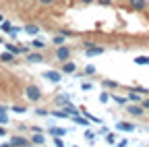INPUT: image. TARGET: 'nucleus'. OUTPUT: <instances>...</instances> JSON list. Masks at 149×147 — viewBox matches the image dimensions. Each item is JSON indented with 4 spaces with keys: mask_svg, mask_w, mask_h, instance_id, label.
<instances>
[{
    "mask_svg": "<svg viewBox=\"0 0 149 147\" xmlns=\"http://www.w3.org/2000/svg\"><path fill=\"white\" fill-rule=\"evenodd\" d=\"M6 50L13 52L15 56H17V54H21V48H19V46H13V44H6Z\"/></svg>",
    "mask_w": 149,
    "mask_h": 147,
    "instance_id": "f3484780",
    "label": "nucleus"
},
{
    "mask_svg": "<svg viewBox=\"0 0 149 147\" xmlns=\"http://www.w3.org/2000/svg\"><path fill=\"white\" fill-rule=\"evenodd\" d=\"M126 98H128V102H135V104H141V100H143V98L139 95V91H133V89H130V93H128Z\"/></svg>",
    "mask_w": 149,
    "mask_h": 147,
    "instance_id": "9d476101",
    "label": "nucleus"
},
{
    "mask_svg": "<svg viewBox=\"0 0 149 147\" xmlns=\"http://www.w3.org/2000/svg\"><path fill=\"white\" fill-rule=\"evenodd\" d=\"M13 58H15V54H13V52H8V50L0 54V60H2V62H10Z\"/></svg>",
    "mask_w": 149,
    "mask_h": 147,
    "instance_id": "4468645a",
    "label": "nucleus"
},
{
    "mask_svg": "<svg viewBox=\"0 0 149 147\" xmlns=\"http://www.w3.org/2000/svg\"><path fill=\"white\" fill-rule=\"evenodd\" d=\"M54 116H56V118H68L70 114L66 112V110H58V112H54Z\"/></svg>",
    "mask_w": 149,
    "mask_h": 147,
    "instance_id": "aec40b11",
    "label": "nucleus"
},
{
    "mask_svg": "<svg viewBox=\"0 0 149 147\" xmlns=\"http://www.w3.org/2000/svg\"><path fill=\"white\" fill-rule=\"evenodd\" d=\"M141 106H143L145 110H149V98H145V100H141Z\"/></svg>",
    "mask_w": 149,
    "mask_h": 147,
    "instance_id": "cd10ccee",
    "label": "nucleus"
},
{
    "mask_svg": "<svg viewBox=\"0 0 149 147\" xmlns=\"http://www.w3.org/2000/svg\"><path fill=\"white\" fill-rule=\"evenodd\" d=\"M91 87H93V85H91V83H83V89H85V91H89V89H91Z\"/></svg>",
    "mask_w": 149,
    "mask_h": 147,
    "instance_id": "c9c22d12",
    "label": "nucleus"
},
{
    "mask_svg": "<svg viewBox=\"0 0 149 147\" xmlns=\"http://www.w3.org/2000/svg\"><path fill=\"white\" fill-rule=\"evenodd\" d=\"M25 95H27L29 102H40L42 100V89L37 85H27L25 87Z\"/></svg>",
    "mask_w": 149,
    "mask_h": 147,
    "instance_id": "f257e3e1",
    "label": "nucleus"
},
{
    "mask_svg": "<svg viewBox=\"0 0 149 147\" xmlns=\"http://www.w3.org/2000/svg\"><path fill=\"white\" fill-rule=\"evenodd\" d=\"M74 70H77V64H74V62H64L62 64V72H66V75H70V72H74Z\"/></svg>",
    "mask_w": 149,
    "mask_h": 147,
    "instance_id": "1a4fd4ad",
    "label": "nucleus"
},
{
    "mask_svg": "<svg viewBox=\"0 0 149 147\" xmlns=\"http://www.w3.org/2000/svg\"><path fill=\"white\" fill-rule=\"evenodd\" d=\"M87 52H85V56H100V54H104V48L102 46H89V48H85Z\"/></svg>",
    "mask_w": 149,
    "mask_h": 147,
    "instance_id": "20e7f679",
    "label": "nucleus"
},
{
    "mask_svg": "<svg viewBox=\"0 0 149 147\" xmlns=\"http://www.w3.org/2000/svg\"><path fill=\"white\" fill-rule=\"evenodd\" d=\"M102 85H104V87H108V89H114V87H118V83H114V81H110V79L102 81Z\"/></svg>",
    "mask_w": 149,
    "mask_h": 147,
    "instance_id": "6ab92c4d",
    "label": "nucleus"
},
{
    "mask_svg": "<svg viewBox=\"0 0 149 147\" xmlns=\"http://www.w3.org/2000/svg\"><path fill=\"white\" fill-rule=\"evenodd\" d=\"M100 4H104V6H108V4H112V0H97Z\"/></svg>",
    "mask_w": 149,
    "mask_h": 147,
    "instance_id": "72a5a7b5",
    "label": "nucleus"
},
{
    "mask_svg": "<svg viewBox=\"0 0 149 147\" xmlns=\"http://www.w3.org/2000/svg\"><path fill=\"white\" fill-rule=\"evenodd\" d=\"M37 114H40V116H46V114H48V110H44V108H40V110H37Z\"/></svg>",
    "mask_w": 149,
    "mask_h": 147,
    "instance_id": "473e14b6",
    "label": "nucleus"
},
{
    "mask_svg": "<svg viewBox=\"0 0 149 147\" xmlns=\"http://www.w3.org/2000/svg\"><path fill=\"white\" fill-rule=\"evenodd\" d=\"M0 112H6V108H4V106H0Z\"/></svg>",
    "mask_w": 149,
    "mask_h": 147,
    "instance_id": "58836bf2",
    "label": "nucleus"
},
{
    "mask_svg": "<svg viewBox=\"0 0 149 147\" xmlns=\"http://www.w3.org/2000/svg\"><path fill=\"white\" fill-rule=\"evenodd\" d=\"M54 145H58V147H62V145H64V141H62V139H58V137H56V139H54Z\"/></svg>",
    "mask_w": 149,
    "mask_h": 147,
    "instance_id": "c756f323",
    "label": "nucleus"
},
{
    "mask_svg": "<svg viewBox=\"0 0 149 147\" xmlns=\"http://www.w3.org/2000/svg\"><path fill=\"white\" fill-rule=\"evenodd\" d=\"M27 60L29 62H42L44 56H42V54H27Z\"/></svg>",
    "mask_w": 149,
    "mask_h": 147,
    "instance_id": "dca6fc26",
    "label": "nucleus"
},
{
    "mask_svg": "<svg viewBox=\"0 0 149 147\" xmlns=\"http://www.w3.org/2000/svg\"><path fill=\"white\" fill-rule=\"evenodd\" d=\"M118 131L130 133V131H135V124H130V122H118Z\"/></svg>",
    "mask_w": 149,
    "mask_h": 147,
    "instance_id": "9b49d317",
    "label": "nucleus"
},
{
    "mask_svg": "<svg viewBox=\"0 0 149 147\" xmlns=\"http://www.w3.org/2000/svg\"><path fill=\"white\" fill-rule=\"evenodd\" d=\"M10 29H13V25H10L8 21H4V23H2V31H8V33H10Z\"/></svg>",
    "mask_w": 149,
    "mask_h": 147,
    "instance_id": "a878e982",
    "label": "nucleus"
},
{
    "mask_svg": "<svg viewBox=\"0 0 149 147\" xmlns=\"http://www.w3.org/2000/svg\"><path fill=\"white\" fill-rule=\"evenodd\" d=\"M108 100H110L108 93H102V95H100V102H108Z\"/></svg>",
    "mask_w": 149,
    "mask_h": 147,
    "instance_id": "7c9ffc66",
    "label": "nucleus"
},
{
    "mask_svg": "<svg viewBox=\"0 0 149 147\" xmlns=\"http://www.w3.org/2000/svg\"><path fill=\"white\" fill-rule=\"evenodd\" d=\"M13 110H15V112H19V114H23V112H25V108H23V106H15Z\"/></svg>",
    "mask_w": 149,
    "mask_h": 147,
    "instance_id": "c85d7f7f",
    "label": "nucleus"
},
{
    "mask_svg": "<svg viewBox=\"0 0 149 147\" xmlns=\"http://www.w3.org/2000/svg\"><path fill=\"white\" fill-rule=\"evenodd\" d=\"M135 64H149V56H139V58H135Z\"/></svg>",
    "mask_w": 149,
    "mask_h": 147,
    "instance_id": "412c9836",
    "label": "nucleus"
},
{
    "mask_svg": "<svg viewBox=\"0 0 149 147\" xmlns=\"http://www.w3.org/2000/svg\"><path fill=\"white\" fill-rule=\"evenodd\" d=\"M72 120L77 122V124H83V126L89 124V120H85V116H79V112H77V114H72Z\"/></svg>",
    "mask_w": 149,
    "mask_h": 147,
    "instance_id": "ddd939ff",
    "label": "nucleus"
},
{
    "mask_svg": "<svg viewBox=\"0 0 149 147\" xmlns=\"http://www.w3.org/2000/svg\"><path fill=\"white\" fill-rule=\"evenodd\" d=\"M85 75H95V66H93V64H89V66H85Z\"/></svg>",
    "mask_w": 149,
    "mask_h": 147,
    "instance_id": "4be33fe9",
    "label": "nucleus"
},
{
    "mask_svg": "<svg viewBox=\"0 0 149 147\" xmlns=\"http://www.w3.org/2000/svg\"><path fill=\"white\" fill-rule=\"evenodd\" d=\"M106 141H108L110 145H114V143H116V135H112V133H110V135L106 137Z\"/></svg>",
    "mask_w": 149,
    "mask_h": 147,
    "instance_id": "393cba45",
    "label": "nucleus"
},
{
    "mask_svg": "<svg viewBox=\"0 0 149 147\" xmlns=\"http://www.w3.org/2000/svg\"><path fill=\"white\" fill-rule=\"evenodd\" d=\"M112 100H114V102H116V104H120V106H122V104H126V102H128V98H118V95H112Z\"/></svg>",
    "mask_w": 149,
    "mask_h": 147,
    "instance_id": "5701e85b",
    "label": "nucleus"
},
{
    "mask_svg": "<svg viewBox=\"0 0 149 147\" xmlns=\"http://www.w3.org/2000/svg\"><path fill=\"white\" fill-rule=\"evenodd\" d=\"M56 58H58L60 62H66L68 58H70V48L68 46H58V50H56Z\"/></svg>",
    "mask_w": 149,
    "mask_h": 147,
    "instance_id": "f03ea898",
    "label": "nucleus"
},
{
    "mask_svg": "<svg viewBox=\"0 0 149 147\" xmlns=\"http://www.w3.org/2000/svg\"><path fill=\"white\" fill-rule=\"evenodd\" d=\"M0 44H2V38H0Z\"/></svg>",
    "mask_w": 149,
    "mask_h": 147,
    "instance_id": "ea45409f",
    "label": "nucleus"
},
{
    "mask_svg": "<svg viewBox=\"0 0 149 147\" xmlns=\"http://www.w3.org/2000/svg\"><path fill=\"white\" fill-rule=\"evenodd\" d=\"M0 124H8V116H6V112H0Z\"/></svg>",
    "mask_w": 149,
    "mask_h": 147,
    "instance_id": "b1692460",
    "label": "nucleus"
},
{
    "mask_svg": "<svg viewBox=\"0 0 149 147\" xmlns=\"http://www.w3.org/2000/svg\"><path fill=\"white\" fill-rule=\"evenodd\" d=\"M130 6H133L135 10H145L147 2H145V0H130Z\"/></svg>",
    "mask_w": 149,
    "mask_h": 147,
    "instance_id": "0eeeda50",
    "label": "nucleus"
},
{
    "mask_svg": "<svg viewBox=\"0 0 149 147\" xmlns=\"http://www.w3.org/2000/svg\"><path fill=\"white\" fill-rule=\"evenodd\" d=\"M79 2H83V4H91V2H95V0H79Z\"/></svg>",
    "mask_w": 149,
    "mask_h": 147,
    "instance_id": "4c0bfd02",
    "label": "nucleus"
},
{
    "mask_svg": "<svg viewBox=\"0 0 149 147\" xmlns=\"http://www.w3.org/2000/svg\"><path fill=\"white\" fill-rule=\"evenodd\" d=\"M44 77H46L48 81H52V83H58V81H60V72H56V70H46Z\"/></svg>",
    "mask_w": 149,
    "mask_h": 147,
    "instance_id": "423d86ee",
    "label": "nucleus"
},
{
    "mask_svg": "<svg viewBox=\"0 0 149 147\" xmlns=\"http://www.w3.org/2000/svg\"><path fill=\"white\" fill-rule=\"evenodd\" d=\"M50 135L62 137V135H66V131H64V128H58V126H52V128H50Z\"/></svg>",
    "mask_w": 149,
    "mask_h": 147,
    "instance_id": "2eb2a0df",
    "label": "nucleus"
},
{
    "mask_svg": "<svg viewBox=\"0 0 149 147\" xmlns=\"http://www.w3.org/2000/svg\"><path fill=\"white\" fill-rule=\"evenodd\" d=\"M33 48H44V42L42 40H33Z\"/></svg>",
    "mask_w": 149,
    "mask_h": 147,
    "instance_id": "bb28decb",
    "label": "nucleus"
},
{
    "mask_svg": "<svg viewBox=\"0 0 149 147\" xmlns=\"http://www.w3.org/2000/svg\"><path fill=\"white\" fill-rule=\"evenodd\" d=\"M31 143H35V145H44V143H46V137H44L40 131H35V135L31 137Z\"/></svg>",
    "mask_w": 149,
    "mask_h": 147,
    "instance_id": "6e6552de",
    "label": "nucleus"
},
{
    "mask_svg": "<svg viewBox=\"0 0 149 147\" xmlns=\"http://www.w3.org/2000/svg\"><path fill=\"white\" fill-rule=\"evenodd\" d=\"M4 135H6V128H4V124H2V126H0V137H4Z\"/></svg>",
    "mask_w": 149,
    "mask_h": 147,
    "instance_id": "f704fd0d",
    "label": "nucleus"
},
{
    "mask_svg": "<svg viewBox=\"0 0 149 147\" xmlns=\"http://www.w3.org/2000/svg\"><path fill=\"white\" fill-rule=\"evenodd\" d=\"M25 31H27L29 35H35L37 31H40V27H37V25H27V27H25Z\"/></svg>",
    "mask_w": 149,
    "mask_h": 147,
    "instance_id": "a211bd4d",
    "label": "nucleus"
},
{
    "mask_svg": "<svg viewBox=\"0 0 149 147\" xmlns=\"http://www.w3.org/2000/svg\"><path fill=\"white\" fill-rule=\"evenodd\" d=\"M54 0H40V4H52Z\"/></svg>",
    "mask_w": 149,
    "mask_h": 147,
    "instance_id": "e433bc0d",
    "label": "nucleus"
},
{
    "mask_svg": "<svg viewBox=\"0 0 149 147\" xmlns=\"http://www.w3.org/2000/svg\"><path fill=\"white\" fill-rule=\"evenodd\" d=\"M8 145H19V147H25V145H29V139H25V137H10Z\"/></svg>",
    "mask_w": 149,
    "mask_h": 147,
    "instance_id": "39448f33",
    "label": "nucleus"
},
{
    "mask_svg": "<svg viewBox=\"0 0 149 147\" xmlns=\"http://www.w3.org/2000/svg\"><path fill=\"white\" fill-rule=\"evenodd\" d=\"M64 40H66V35H64V33H58V35H54V38H52V42H54L56 46H62Z\"/></svg>",
    "mask_w": 149,
    "mask_h": 147,
    "instance_id": "f8f14e48",
    "label": "nucleus"
},
{
    "mask_svg": "<svg viewBox=\"0 0 149 147\" xmlns=\"http://www.w3.org/2000/svg\"><path fill=\"white\" fill-rule=\"evenodd\" d=\"M126 112H128L130 116H143L145 108H143L141 104H135V106H128V108H126Z\"/></svg>",
    "mask_w": 149,
    "mask_h": 147,
    "instance_id": "7ed1b4c3",
    "label": "nucleus"
},
{
    "mask_svg": "<svg viewBox=\"0 0 149 147\" xmlns=\"http://www.w3.org/2000/svg\"><path fill=\"white\" fill-rule=\"evenodd\" d=\"M85 137H87V139H89V141H93V137H95V135H93V133H91V131H87V133H85Z\"/></svg>",
    "mask_w": 149,
    "mask_h": 147,
    "instance_id": "2f4dec72",
    "label": "nucleus"
}]
</instances>
